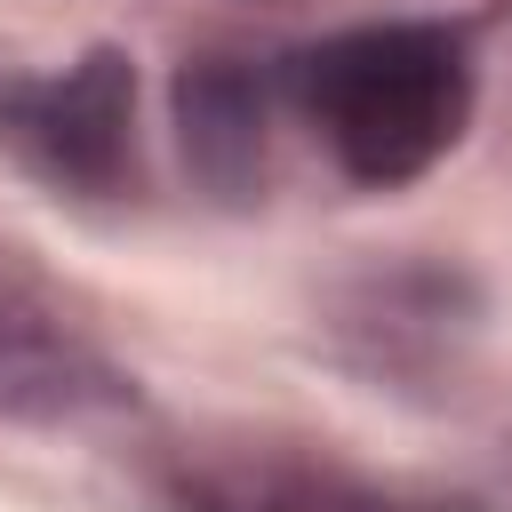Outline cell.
Segmentation results:
<instances>
[{"label": "cell", "mask_w": 512, "mask_h": 512, "mask_svg": "<svg viewBox=\"0 0 512 512\" xmlns=\"http://www.w3.org/2000/svg\"><path fill=\"white\" fill-rule=\"evenodd\" d=\"M280 88L352 184L400 192L464 144L480 104V64L456 24L392 16V24H344L296 48L280 64Z\"/></svg>", "instance_id": "cell-1"}, {"label": "cell", "mask_w": 512, "mask_h": 512, "mask_svg": "<svg viewBox=\"0 0 512 512\" xmlns=\"http://www.w3.org/2000/svg\"><path fill=\"white\" fill-rule=\"evenodd\" d=\"M168 120H176V152H184V168L208 200H256L264 192L272 88H264L256 56H240V48L184 56L176 80H168Z\"/></svg>", "instance_id": "cell-3"}, {"label": "cell", "mask_w": 512, "mask_h": 512, "mask_svg": "<svg viewBox=\"0 0 512 512\" xmlns=\"http://www.w3.org/2000/svg\"><path fill=\"white\" fill-rule=\"evenodd\" d=\"M176 512H392L376 488H360L336 464L304 456H224V464H184L168 488Z\"/></svg>", "instance_id": "cell-5"}, {"label": "cell", "mask_w": 512, "mask_h": 512, "mask_svg": "<svg viewBox=\"0 0 512 512\" xmlns=\"http://www.w3.org/2000/svg\"><path fill=\"white\" fill-rule=\"evenodd\" d=\"M136 384L24 280L0 272V416L8 424H80L104 408H128Z\"/></svg>", "instance_id": "cell-4"}, {"label": "cell", "mask_w": 512, "mask_h": 512, "mask_svg": "<svg viewBox=\"0 0 512 512\" xmlns=\"http://www.w3.org/2000/svg\"><path fill=\"white\" fill-rule=\"evenodd\" d=\"M0 144L64 192H120L136 176V56L96 40L64 72L0 80Z\"/></svg>", "instance_id": "cell-2"}]
</instances>
